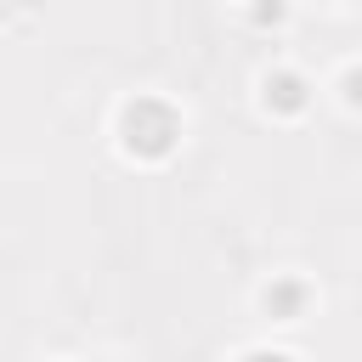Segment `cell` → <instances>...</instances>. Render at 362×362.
Here are the masks:
<instances>
[{"label":"cell","mask_w":362,"mask_h":362,"mask_svg":"<svg viewBox=\"0 0 362 362\" xmlns=\"http://www.w3.org/2000/svg\"><path fill=\"white\" fill-rule=\"evenodd\" d=\"M260 107L277 113V119L305 113V107H311V85H305V74H294V68H272V74L260 79Z\"/></svg>","instance_id":"obj_2"},{"label":"cell","mask_w":362,"mask_h":362,"mask_svg":"<svg viewBox=\"0 0 362 362\" xmlns=\"http://www.w3.org/2000/svg\"><path fill=\"white\" fill-rule=\"evenodd\" d=\"M243 362H294V356H283V351H249Z\"/></svg>","instance_id":"obj_6"},{"label":"cell","mask_w":362,"mask_h":362,"mask_svg":"<svg viewBox=\"0 0 362 362\" xmlns=\"http://www.w3.org/2000/svg\"><path fill=\"white\" fill-rule=\"evenodd\" d=\"M260 305H266L277 322H300V317H305V305H311V288H305L300 277H277V283H266Z\"/></svg>","instance_id":"obj_3"},{"label":"cell","mask_w":362,"mask_h":362,"mask_svg":"<svg viewBox=\"0 0 362 362\" xmlns=\"http://www.w3.org/2000/svg\"><path fill=\"white\" fill-rule=\"evenodd\" d=\"M181 141V113L164 102V96H130L119 107V147L141 164H158L170 158Z\"/></svg>","instance_id":"obj_1"},{"label":"cell","mask_w":362,"mask_h":362,"mask_svg":"<svg viewBox=\"0 0 362 362\" xmlns=\"http://www.w3.org/2000/svg\"><path fill=\"white\" fill-rule=\"evenodd\" d=\"M288 17V0H255V28H277Z\"/></svg>","instance_id":"obj_5"},{"label":"cell","mask_w":362,"mask_h":362,"mask_svg":"<svg viewBox=\"0 0 362 362\" xmlns=\"http://www.w3.org/2000/svg\"><path fill=\"white\" fill-rule=\"evenodd\" d=\"M339 102H345V107H362V62H351V68L339 74Z\"/></svg>","instance_id":"obj_4"}]
</instances>
